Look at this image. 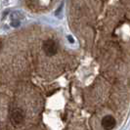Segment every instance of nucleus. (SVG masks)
I'll list each match as a JSON object with an SVG mask.
<instances>
[{
  "label": "nucleus",
  "instance_id": "1",
  "mask_svg": "<svg viewBox=\"0 0 130 130\" xmlns=\"http://www.w3.org/2000/svg\"><path fill=\"white\" fill-rule=\"evenodd\" d=\"M42 48H43V51L46 54V56H48V57H52L54 55H56L58 52V45L52 39L45 40L43 42Z\"/></svg>",
  "mask_w": 130,
  "mask_h": 130
},
{
  "label": "nucleus",
  "instance_id": "2",
  "mask_svg": "<svg viewBox=\"0 0 130 130\" xmlns=\"http://www.w3.org/2000/svg\"><path fill=\"white\" fill-rule=\"evenodd\" d=\"M25 119V111L20 108H14L10 112V120L14 125H19Z\"/></svg>",
  "mask_w": 130,
  "mask_h": 130
},
{
  "label": "nucleus",
  "instance_id": "3",
  "mask_svg": "<svg viewBox=\"0 0 130 130\" xmlns=\"http://www.w3.org/2000/svg\"><path fill=\"white\" fill-rule=\"evenodd\" d=\"M117 124L116 118L112 116H106L102 119V126L105 129H112Z\"/></svg>",
  "mask_w": 130,
  "mask_h": 130
},
{
  "label": "nucleus",
  "instance_id": "4",
  "mask_svg": "<svg viewBox=\"0 0 130 130\" xmlns=\"http://www.w3.org/2000/svg\"><path fill=\"white\" fill-rule=\"evenodd\" d=\"M68 39H69V41H71V42H73V39L72 38V36H68Z\"/></svg>",
  "mask_w": 130,
  "mask_h": 130
}]
</instances>
